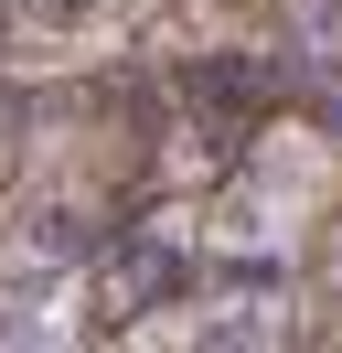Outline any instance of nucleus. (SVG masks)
Masks as SVG:
<instances>
[{
    "mask_svg": "<svg viewBox=\"0 0 342 353\" xmlns=\"http://www.w3.org/2000/svg\"><path fill=\"white\" fill-rule=\"evenodd\" d=\"M332 129H342V97H332Z\"/></svg>",
    "mask_w": 342,
    "mask_h": 353,
    "instance_id": "nucleus-3",
    "label": "nucleus"
},
{
    "mask_svg": "<svg viewBox=\"0 0 342 353\" xmlns=\"http://www.w3.org/2000/svg\"><path fill=\"white\" fill-rule=\"evenodd\" d=\"M192 268H182V246H161V236H139V246H118V268H107V289L97 300L107 310H150V300H171Z\"/></svg>",
    "mask_w": 342,
    "mask_h": 353,
    "instance_id": "nucleus-1",
    "label": "nucleus"
},
{
    "mask_svg": "<svg viewBox=\"0 0 342 353\" xmlns=\"http://www.w3.org/2000/svg\"><path fill=\"white\" fill-rule=\"evenodd\" d=\"M54 11H75V0H54Z\"/></svg>",
    "mask_w": 342,
    "mask_h": 353,
    "instance_id": "nucleus-4",
    "label": "nucleus"
},
{
    "mask_svg": "<svg viewBox=\"0 0 342 353\" xmlns=\"http://www.w3.org/2000/svg\"><path fill=\"white\" fill-rule=\"evenodd\" d=\"M21 246H32V257H97V214H86V203H32V225H21Z\"/></svg>",
    "mask_w": 342,
    "mask_h": 353,
    "instance_id": "nucleus-2",
    "label": "nucleus"
}]
</instances>
